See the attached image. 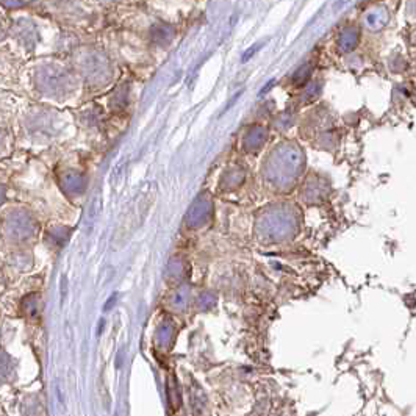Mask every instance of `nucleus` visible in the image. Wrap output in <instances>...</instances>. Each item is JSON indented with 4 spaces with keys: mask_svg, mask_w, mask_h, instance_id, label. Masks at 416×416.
Masks as SVG:
<instances>
[{
    "mask_svg": "<svg viewBox=\"0 0 416 416\" xmlns=\"http://www.w3.org/2000/svg\"><path fill=\"white\" fill-rule=\"evenodd\" d=\"M357 41V36L354 32H351V30H346V32L341 35V40H340V45L343 49L349 50L354 48V44H356Z\"/></svg>",
    "mask_w": 416,
    "mask_h": 416,
    "instance_id": "nucleus-2",
    "label": "nucleus"
},
{
    "mask_svg": "<svg viewBox=\"0 0 416 416\" xmlns=\"http://www.w3.org/2000/svg\"><path fill=\"white\" fill-rule=\"evenodd\" d=\"M174 36V28L171 26L166 24H160L152 28V38L153 41H157L158 44H166L171 41V38Z\"/></svg>",
    "mask_w": 416,
    "mask_h": 416,
    "instance_id": "nucleus-1",
    "label": "nucleus"
}]
</instances>
